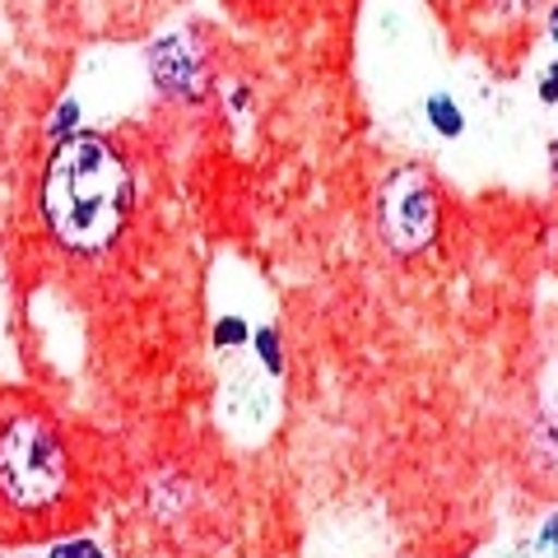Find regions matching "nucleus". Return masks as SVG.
<instances>
[{
	"instance_id": "obj_1",
	"label": "nucleus",
	"mask_w": 558,
	"mask_h": 558,
	"mask_svg": "<svg viewBox=\"0 0 558 558\" xmlns=\"http://www.w3.org/2000/svg\"><path fill=\"white\" fill-rule=\"evenodd\" d=\"M131 215V172L112 140L70 135L43 172V219L61 247L80 256L108 252Z\"/></svg>"
},
{
	"instance_id": "obj_2",
	"label": "nucleus",
	"mask_w": 558,
	"mask_h": 558,
	"mask_svg": "<svg viewBox=\"0 0 558 558\" xmlns=\"http://www.w3.org/2000/svg\"><path fill=\"white\" fill-rule=\"evenodd\" d=\"M70 498V447L47 410L0 414V502L14 512H51Z\"/></svg>"
},
{
	"instance_id": "obj_3",
	"label": "nucleus",
	"mask_w": 558,
	"mask_h": 558,
	"mask_svg": "<svg viewBox=\"0 0 558 558\" xmlns=\"http://www.w3.org/2000/svg\"><path fill=\"white\" fill-rule=\"evenodd\" d=\"M377 229L396 256H418L438 238V191L424 168H396L377 191Z\"/></svg>"
},
{
	"instance_id": "obj_4",
	"label": "nucleus",
	"mask_w": 558,
	"mask_h": 558,
	"mask_svg": "<svg viewBox=\"0 0 558 558\" xmlns=\"http://www.w3.org/2000/svg\"><path fill=\"white\" fill-rule=\"evenodd\" d=\"M149 75L154 84L178 98V102H201L205 98V57L196 38H182V33H172V38H159L149 47Z\"/></svg>"
},
{
	"instance_id": "obj_5",
	"label": "nucleus",
	"mask_w": 558,
	"mask_h": 558,
	"mask_svg": "<svg viewBox=\"0 0 558 558\" xmlns=\"http://www.w3.org/2000/svg\"><path fill=\"white\" fill-rule=\"evenodd\" d=\"M223 405H229L233 418H252V424H260V414L270 410V391L260 387V377H252L247 368H233L229 377V396H223Z\"/></svg>"
},
{
	"instance_id": "obj_6",
	"label": "nucleus",
	"mask_w": 558,
	"mask_h": 558,
	"mask_svg": "<svg viewBox=\"0 0 558 558\" xmlns=\"http://www.w3.org/2000/svg\"><path fill=\"white\" fill-rule=\"evenodd\" d=\"M428 126L447 135V140H457L465 131V112H461V102L451 98V94H433L428 98Z\"/></svg>"
},
{
	"instance_id": "obj_7",
	"label": "nucleus",
	"mask_w": 558,
	"mask_h": 558,
	"mask_svg": "<svg viewBox=\"0 0 558 558\" xmlns=\"http://www.w3.org/2000/svg\"><path fill=\"white\" fill-rule=\"evenodd\" d=\"M252 344H256V359L266 363V377H279V373H284V344H279V330L260 326L256 336H252Z\"/></svg>"
},
{
	"instance_id": "obj_8",
	"label": "nucleus",
	"mask_w": 558,
	"mask_h": 558,
	"mask_svg": "<svg viewBox=\"0 0 558 558\" xmlns=\"http://www.w3.org/2000/svg\"><path fill=\"white\" fill-rule=\"evenodd\" d=\"M75 131H80V102H75V98H65L61 108H57V117L47 121V135L57 140V145H61V140H70Z\"/></svg>"
},
{
	"instance_id": "obj_9",
	"label": "nucleus",
	"mask_w": 558,
	"mask_h": 558,
	"mask_svg": "<svg viewBox=\"0 0 558 558\" xmlns=\"http://www.w3.org/2000/svg\"><path fill=\"white\" fill-rule=\"evenodd\" d=\"M242 340H247V322H242V317H223V322L215 326V344H219V349H233V344H242Z\"/></svg>"
},
{
	"instance_id": "obj_10",
	"label": "nucleus",
	"mask_w": 558,
	"mask_h": 558,
	"mask_svg": "<svg viewBox=\"0 0 558 558\" xmlns=\"http://www.w3.org/2000/svg\"><path fill=\"white\" fill-rule=\"evenodd\" d=\"M47 558H108V554H102L94 539H65V545H57Z\"/></svg>"
},
{
	"instance_id": "obj_11",
	"label": "nucleus",
	"mask_w": 558,
	"mask_h": 558,
	"mask_svg": "<svg viewBox=\"0 0 558 558\" xmlns=\"http://www.w3.org/2000/svg\"><path fill=\"white\" fill-rule=\"evenodd\" d=\"M535 549H539V554H549V558H558V512L545 521V526H539V535H535Z\"/></svg>"
},
{
	"instance_id": "obj_12",
	"label": "nucleus",
	"mask_w": 558,
	"mask_h": 558,
	"mask_svg": "<svg viewBox=\"0 0 558 558\" xmlns=\"http://www.w3.org/2000/svg\"><path fill=\"white\" fill-rule=\"evenodd\" d=\"M539 102H549V108L558 102V61L539 70Z\"/></svg>"
},
{
	"instance_id": "obj_13",
	"label": "nucleus",
	"mask_w": 558,
	"mask_h": 558,
	"mask_svg": "<svg viewBox=\"0 0 558 558\" xmlns=\"http://www.w3.org/2000/svg\"><path fill=\"white\" fill-rule=\"evenodd\" d=\"M549 33H554V43H558V0H554V10H549Z\"/></svg>"
}]
</instances>
